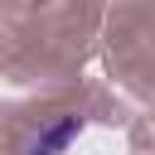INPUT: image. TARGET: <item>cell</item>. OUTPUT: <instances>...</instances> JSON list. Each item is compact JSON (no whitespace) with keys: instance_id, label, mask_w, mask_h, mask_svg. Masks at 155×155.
Masks as SVG:
<instances>
[{"instance_id":"obj_1","label":"cell","mask_w":155,"mask_h":155,"mask_svg":"<svg viewBox=\"0 0 155 155\" xmlns=\"http://www.w3.org/2000/svg\"><path fill=\"white\" fill-rule=\"evenodd\" d=\"M82 136V116L78 111H63V116H53V121H44L24 145H19V155H68V145Z\"/></svg>"}]
</instances>
